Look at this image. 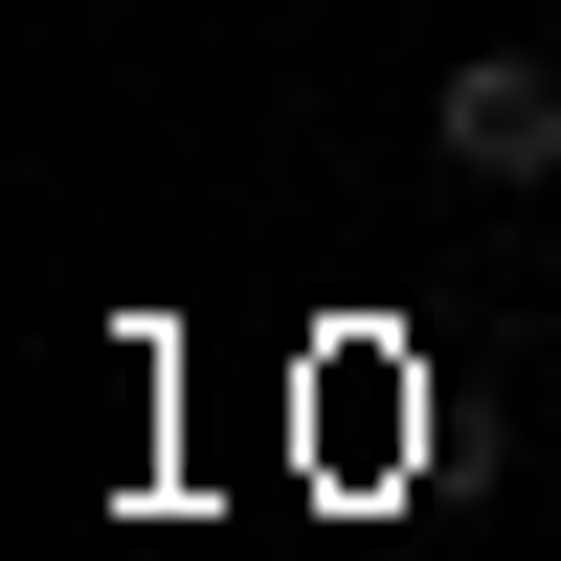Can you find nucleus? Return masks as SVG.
<instances>
[{"instance_id":"obj_1","label":"nucleus","mask_w":561,"mask_h":561,"mask_svg":"<svg viewBox=\"0 0 561 561\" xmlns=\"http://www.w3.org/2000/svg\"><path fill=\"white\" fill-rule=\"evenodd\" d=\"M427 158L494 180V203H517V180H561V68H539V45H472V68L427 90Z\"/></svg>"}]
</instances>
